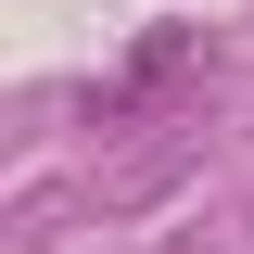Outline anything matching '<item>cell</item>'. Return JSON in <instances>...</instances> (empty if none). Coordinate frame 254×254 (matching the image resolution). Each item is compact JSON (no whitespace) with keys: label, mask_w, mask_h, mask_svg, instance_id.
<instances>
[{"label":"cell","mask_w":254,"mask_h":254,"mask_svg":"<svg viewBox=\"0 0 254 254\" xmlns=\"http://www.w3.org/2000/svg\"><path fill=\"white\" fill-rule=\"evenodd\" d=\"M190 64H203V26H140V38H127V64L89 89V127H127V115H153V102L178 89Z\"/></svg>","instance_id":"obj_1"}]
</instances>
